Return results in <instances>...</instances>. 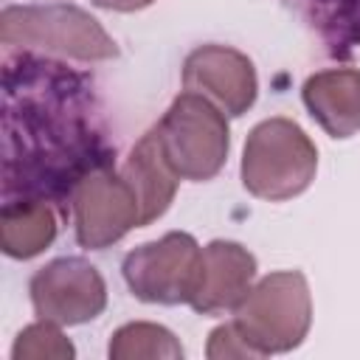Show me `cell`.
Wrapping results in <instances>:
<instances>
[{
    "label": "cell",
    "instance_id": "obj_1",
    "mask_svg": "<svg viewBox=\"0 0 360 360\" xmlns=\"http://www.w3.org/2000/svg\"><path fill=\"white\" fill-rule=\"evenodd\" d=\"M101 166H115V143L96 82L53 56L8 53L3 62V202L45 200L65 219L76 186Z\"/></svg>",
    "mask_w": 360,
    "mask_h": 360
},
{
    "label": "cell",
    "instance_id": "obj_2",
    "mask_svg": "<svg viewBox=\"0 0 360 360\" xmlns=\"http://www.w3.org/2000/svg\"><path fill=\"white\" fill-rule=\"evenodd\" d=\"M0 42L8 51H34L76 62H107L118 56V45L104 25L70 3L6 6L0 14Z\"/></svg>",
    "mask_w": 360,
    "mask_h": 360
},
{
    "label": "cell",
    "instance_id": "obj_3",
    "mask_svg": "<svg viewBox=\"0 0 360 360\" xmlns=\"http://www.w3.org/2000/svg\"><path fill=\"white\" fill-rule=\"evenodd\" d=\"M315 172L318 149L292 118H264L248 132L239 166L248 194L267 202H284L304 194Z\"/></svg>",
    "mask_w": 360,
    "mask_h": 360
},
{
    "label": "cell",
    "instance_id": "obj_4",
    "mask_svg": "<svg viewBox=\"0 0 360 360\" xmlns=\"http://www.w3.org/2000/svg\"><path fill=\"white\" fill-rule=\"evenodd\" d=\"M233 323L259 357L298 349L312 326L307 276L301 270H276L262 276L236 304Z\"/></svg>",
    "mask_w": 360,
    "mask_h": 360
},
{
    "label": "cell",
    "instance_id": "obj_5",
    "mask_svg": "<svg viewBox=\"0 0 360 360\" xmlns=\"http://www.w3.org/2000/svg\"><path fill=\"white\" fill-rule=\"evenodd\" d=\"M155 129L180 180L205 183L222 172L231 149L228 115L202 93L183 90L174 96Z\"/></svg>",
    "mask_w": 360,
    "mask_h": 360
},
{
    "label": "cell",
    "instance_id": "obj_6",
    "mask_svg": "<svg viewBox=\"0 0 360 360\" xmlns=\"http://www.w3.org/2000/svg\"><path fill=\"white\" fill-rule=\"evenodd\" d=\"M202 248L186 231H169L155 242H143L124 256L121 273L129 292L146 304H188Z\"/></svg>",
    "mask_w": 360,
    "mask_h": 360
},
{
    "label": "cell",
    "instance_id": "obj_7",
    "mask_svg": "<svg viewBox=\"0 0 360 360\" xmlns=\"http://www.w3.org/2000/svg\"><path fill=\"white\" fill-rule=\"evenodd\" d=\"M76 242L84 250H104L141 228V202L129 180L115 166L93 169L70 197Z\"/></svg>",
    "mask_w": 360,
    "mask_h": 360
},
{
    "label": "cell",
    "instance_id": "obj_8",
    "mask_svg": "<svg viewBox=\"0 0 360 360\" xmlns=\"http://www.w3.org/2000/svg\"><path fill=\"white\" fill-rule=\"evenodd\" d=\"M37 318L59 326H79L107 309V284L96 264L82 256H62L39 267L28 281Z\"/></svg>",
    "mask_w": 360,
    "mask_h": 360
},
{
    "label": "cell",
    "instance_id": "obj_9",
    "mask_svg": "<svg viewBox=\"0 0 360 360\" xmlns=\"http://www.w3.org/2000/svg\"><path fill=\"white\" fill-rule=\"evenodd\" d=\"M183 87L211 98L225 115H245L259 96V76L248 53L208 42L194 48L183 62Z\"/></svg>",
    "mask_w": 360,
    "mask_h": 360
},
{
    "label": "cell",
    "instance_id": "obj_10",
    "mask_svg": "<svg viewBox=\"0 0 360 360\" xmlns=\"http://www.w3.org/2000/svg\"><path fill=\"white\" fill-rule=\"evenodd\" d=\"M256 278V256L231 239H214L202 248L200 273L188 307L197 315H225L248 295Z\"/></svg>",
    "mask_w": 360,
    "mask_h": 360
},
{
    "label": "cell",
    "instance_id": "obj_11",
    "mask_svg": "<svg viewBox=\"0 0 360 360\" xmlns=\"http://www.w3.org/2000/svg\"><path fill=\"white\" fill-rule=\"evenodd\" d=\"M301 98L312 121L329 138H352L360 132V70L357 68H326L312 73Z\"/></svg>",
    "mask_w": 360,
    "mask_h": 360
},
{
    "label": "cell",
    "instance_id": "obj_12",
    "mask_svg": "<svg viewBox=\"0 0 360 360\" xmlns=\"http://www.w3.org/2000/svg\"><path fill=\"white\" fill-rule=\"evenodd\" d=\"M121 174L129 180V186L138 194V202H141V228L149 225V222H155V219H160L169 211V205L174 202L180 177L172 169V163L166 160L155 127H149L141 135V141L132 146L129 158L121 166Z\"/></svg>",
    "mask_w": 360,
    "mask_h": 360
},
{
    "label": "cell",
    "instance_id": "obj_13",
    "mask_svg": "<svg viewBox=\"0 0 360 360\" xmlns=\"http://www.w3.org/2000/svg\"><path fill=\"white\" fill-rule=\"evenodd\" d=\"M62 211L45 200H8L0 208V248L11 259H34L53 245Z\"/></svg>",
    "mask_w": 360,
    "mask_h": 360
},
{
    "label": "cell",
    "instance_id": "obj_14",
    "mask_svg": "<svg viewBox=\"0 0 360 360\" xmlns=\"http://www.w3.org/2000/svg\"><path fill=\"white\" fill-rule=\"evenodd\" d=\"M332 59H352L360 48V0H281Z\"/></svg>",
    "mask_w": 360,
    "mask_h": 360
},
{
    "label": "cell",
    "instance_id": "obj_15",
    "mask_svg": "<svg viewBox=\"0 0 360 360\" xmlns=\"http://www.w3.org/2000/svg\"><path fill=\"white\" fill-rule=\"evenodd\" d=\"M110 360H180L183 346L172 329L152 321H132L112 332Z\"/></svg>",
    "mask_w": 360,
    "mask_h": 360
},
{
    "label": "cell",
    "instance_id": "obj_16",
    "mask_svg": "<svg viewBox=\"0 0 360 360\" xmlns=\"http://www.w3.org/2000/svg\"><path fill=\"white\" fill-rule=\"evenodd\" d=\"M11 357L14 360H73L76 349L62 335L59 323L39 318L37 323H28L17 335L11 346Z\"/></svg>",
    "mask_w": 360,
    "mask_h": 360
},
{
    "label": "cell",
    "instance_id": "obj_17",
    "mask_svg": "<svg viewBox=\"0 0 360 360\" xmlns=\"http://www.w3.org/2000/svg\"><path fill=\"white\" fill-rule=\"evenodd\" d=\"M205 354L211 360H231V357H259V352L242 338V332L236 329V323H222L208 335V346Z\"/></svg>",
    "mask_w": 360,
    "mask_h": 360
},
{
    "label": "cell",
    "instance_id": "obj_18",
    "mask_svg": "<svg viewBox=\"0 0 360 360\" xmlns=\"http://www.w3.org/2000/svg\"><path fill=\"white\" fill-rule=\"evenodd\" d=\"M90 3L98 6V8H107V11H124V14H129V11L149 8L155 0H90Z\"/></svg>",
    "mask_w": 360,
    "mask_h": 360
}]
</instances>
